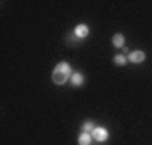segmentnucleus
Returning a JSON list of instances; mask_svg holds the SVG:
<instances>
[{
	"instance_id": "nucleus-2",
	"label": "nucleus",
	"mask_w": 152,
	"mask_h": 145,
	"mask_svg": "<svg viewBox=\"0 0 152 145\" xmlns=\"http://www.w3.org/2000/svg\"><path fill=\"white\" fill-rule=\"evenodd\" d=\"M91 137L93 140H96V142H105V140L108 138V132H107V128H103V127H95L91 132Z\"/></svg>"
},
{
	"instance_id": "nucleus-5",
	"label": "nucleus",
	"mask_w": 152,
	"mask_h": 145,
	"mask_svg": "<svg viewBox=\"0 0 152 145\" xmlns=\"http://www.w3.org/2000/svg\"><path fill=\"white\" fill-rule=\"evenodd\" d=\"M91 140H93L91 133L81 132V133H80V137H78V144H80V145H90V144H91Z\"/></svg>"
},
{
	"instance_id": "nucleus-1",
	"label": "nucleus",
	"mask_w": 152,
	"mask_h": 145,
	"mask_svg": "<svg viewBox=\"0 0 152 145\" xmlns=\"http://www.w3.org/2000/svg\"><path fill=\"white\" fill-rule=\"evenodd\" d=\"M71 74H73L71 73V66L68 63H59L54 68V71H53V83H56V85H64L66 81L69 79Z\"/></svg>"
},
{
	"instance_id": "nucleus-9",
	"label": "nucleus",
	"mask_w": 152,
	"mask_h": 145,
	"mask_svg": "<svg viewBox=\"0 0 152 145\" xmlns=\"http://www.w3.org/2000/svg\"><path fill=\"white\" fill-rule=\"evenodd\" d=\"M93 128H95V123L93 122H85L81 127V132H86V133H91Z\"/></svg>"
},
{
	"instance_id": "nucleus-7",
	"label": "nucleus",
	"mask_w": 152,
	"mask_h": 145,
	"mask_svg": "<svg viewBox=\"0 0 152 145\" xmlns=\"http://www.w3.org/2000/svg\"><path fill=\"white\" fill-rule=\"evenodd\" d=\"M113 46H115V47H124V46H125L124 34H115V36H113Z\"/></svg>"
},
{
	"instance_id": "nucleus-6",
	"label": "nucleus",
	"mask_w": 152,
	"mask_h": 145,
	"mask_svg": "<svg viewBox=\"0 0 152 145\" xmlns=\"http://www.w3.org/2000/svg\"><path fill=\"white\" fill-rule=\"evenodd\" d=\"M83 83H85V78H83L81 73H73V74H71V85L81 86Z\"/></svg>"
},
{
	"instance_id": "nucleus-8",
	"label": "nucleus",
	"mask_w": 152,
	"mask_h": 145,
	"mask_svg": "<svg viewBox=\"0 0 152 145\" xmlns=\"http://www.w3.org/2000/svg\"><path fill=\"white\" fill-rule=\"evenodd\" d=\"M127 61H129V59L125 58L124 54H117V56H115V58H113V63H115V64H117V66H124L125 63H127Z\"/></svg>"
},
{
	"instance_id": "nucleus-4",
	"label": "nucleus",
	"mask_w": 152,
	"mask_h": 145,
	"mask_svg": "<svg viewBox=\"0 0 152 145\" xmlns=\"http://www.w3.org/2000/svg\"><path fill=\"white\" fill-rule=\"evenodd\" d=\"M88 34H90V29H88V26H85V24H78V26L75 27V36L78 39H86Z\"/></svg>"
},
{
	"instance_id": "nucleus-3",
	"label": "nucleus",
	"mask_w": 152,
	"mask_h": 145,
	"mask_svg": "<svg viewBox=\"0 0 152 145\" xmlns=\"http://www.w3.org/2000/svg\"><path fill=\"white\" fill-rule=\"evenodd\" d=\"M127 59L130 61V63H134V64H140L142 61L145 59V52L144 51H132Z\"/></svg>"
}]
</instances>
